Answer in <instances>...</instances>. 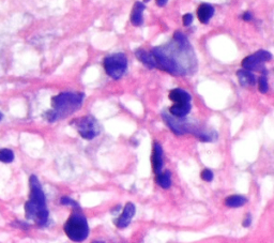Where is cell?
Returning <instances> with one entry per match:
<instances>
[{"instance_id":"13","label":"cell","mask_w":274,"mask_h":243,"mask_svg":"<svg viewBox=\"0 0 274 243\" xmlns=\"http://www.w3.org/2000/svg\"><path fill=\"white\" fill-rule=\"evenodd\" d=\"M214 15V8L209 3H202L197 9V17L202 24H208Z\"/></svg>"},{"instance_id":"21","label":"cell","mask_w":274,"mask_h":243,"mask_svg":"<svg viewBox=\"0 0 274 243\" xmlns=\"http://www.w3.org/2000/svg\"><path fill=\"white\" fill-rule=\"evenodd\" d=\"M182 22H183V25L188 27V26H189L193 23V15L191 13L184 14L183 17H182Z\"/></svg>"},{"instance_id":"25","label":"cell","mask_w":274,"mask_h":243,"mask_svg":"<svg viewBox=\"0 0 274 243\" xmlns=\"http://www.w3.org/2000/svg\"><path fill=\"white\" fill-rule=\"evenodd\" d=\"M2 118H3V115H2V113H0V121H1Z\"/></svg>"},{"instance_id":"17","label":"cell","mask_w":274,"mask_h":243,"mask_svg":"<svg viewBox=\"0 0 274 243\" xmlns=\"http://www.w3.org/2000/svg\"><path fill=\"white\" fill-rule=\"evenodd\" d=\"M14 160V153L12 150L7 149H0V162L2 163H11Z\"/></svg>"},{"instance_id":"8","label":"cell","mask_w":274,"mask_h":243,"mask_svg":"<svg viewBox=\"0 0 274 243\" xmlns=\"http://www.w3.org/2000/svg\"><path fill=\"white\" fill-rule=\"evenodd\" d=\"M272 59V54L270 52L260 50L256 52L255 54L245 57L242 61V67L245 70L249 71H261L265 72L266 69L263 67V63L270 61Z\"/></svg>"},{"instance_id":"22","label":"cell","mask_w":274,"mask_h":243,"mask_svg":"<svg viewBox=\"0 0 274 243\" xmlns=\"http://www.w3.org/2000/svg\"><path fill=\"white\" fill-rule=\"evenodd\" d=\"M251 223H252V216L250 214H247L246 218L243 221V226L244 227H249L251 225Z\"/></svg>"},{"instance_id":"4","label":"cell","mask_w":274,"mask_h":243,"mask_svg":"<svg viewBox=\"0 0 274 243\" xmlns=\"http://www.w3.org/2000/svg\"><path fill=\"white\" fill-rule=\"evenodd\" d=\"M82 209H76L66 222L63 229L68 239L73 242H82L89 236V226L86 216L81 212Z\"/></svg>"},{"instance_id":"20","label":"cell","mask_w":274,"mask_h":243,"mask_svg":"<svg viewBox=\"0 0 274 243\" xmlns=\"http://www.w3.org/2000/svg\"><path fill=\"white\" fill-rule=\"evenodd\" d=\"M200 177H202L204 181L211 182L213 180V173H212V171H210V170H208V168H206V170H204L202 172V174H200Z\"/></svg>"},{"instance_id":"12","label":"cell","mask_w":274,"mask_h":243,"mask_svg":"<svg viewBox=\"0 0 274 243\" xmlns=\"http://www.w3.org/2000/svg\"><path fill=\"white\" fill-rule=\"evenodd\" d=\"M145 9L146 7L143 2L137 1L134 3L133 10H132L131 13V23L136 26V27H139V26H141L144 23L143 13L145 11Z\"/></svg>"},{"instance_id":"5","label":"cell","mask_w":274,"mask_h":243,"mask_svg":"<svg viewBox=\"0 0 274 243\" xmlns=\"http://www.w3.org/2000/svg\"><path fill=\"white\" fill-rule=\"evenodd\" d=\"M173 105L170 108V113L176 118H182L191 112L192 108V96L187 90L181 88H176L168 94Z\"/></svg>"},{"instance_id":"3","label":"cell","mask_w":274,"mask_h":243,"mask_svg":"<svg viewBox=\"0 0 274 243\" xmlns=\"http://www.w3.org/2000/svg\"><path fill=\"white\" fill-rule=\"evenodd\" d=\"M85 94L82 92H61L57 94L51 99L52 109L46 113V119L50 122H55L67 118L82 106Z\"/></svg>"},{"instance_id":"24","label":"cell","mask_w":274,"mask_h":243,"mask_svg":"<svg viewBox=\"0 0 274 243\" xmlns=\"http://www.w3.org/2000/svg\"><path fill=\"white\" fill-rule=\"evenodd\" d=\"M168 0H156V4L159 7H164L165 4L167 3Z\"/></svg>"},{"instance_id":"6","label":"cell","mask_w":274,"mask_h":243,"mask_svg":"<svg viewBox=\"0 0 274 243\" xmlns=\"http://www.w3.org/2000/svg\"><path fill=\"white\" fill-rule=\"evenodd\" d=\"M103 67L109 77H112L113 79H119L123 76L126 71L128 59L122 52H116V54L105 57Z\"/></svg>"},{"instance_id":"18","label":"cell","mask_w":274,"mask_h":243,"mask_svg":"<svg viewBox=\"0 0 274 243\" xmlns=\"http://www.w3.org/2000/svg\"><path fill=\"white\" fill-rule=\"evenodd\" d=\"M258 89L261 93H267L269 90L268 85V78H267V71L262 72V75L258 79Z\"/></svg>"},{"instance_id":"19","label":"cell","mask_w":274,"mask_h":243,"mask_svg":"<svg viewBox=\"0 0 274 243\" xmlns=\"http://www.w3.org/2000/svg\"><path fill=\"white\" fill-rule=\"evenodd\" d=\"M60 203H61V205H63V206H71V207H73L75 210H76V209H81V206L78 205V203H76L75 200H73V199L70 198V197H62V198L60 199Z\"/></svg>"},{"instance_id":"16","label":"cell","mask_w":274,"mask_h":243,"mask_svg":"<svg viewBox=\"0 0 274 243\" xmlns=\"http://www.w3.org/2000/svg\"><path fill=\"white\" fill-rule=\"evenodd\" d=\"M155 180L162 189H170L171 186V174L170 171H166L164 173L161 172L156 175Z\"/></svg>"},{"instance_id":"11","label":"cell","mask_w":274,"mask_h":243,"mask_svg":"<svg viewBox=\"0 0 274 243\" xmlns=\"http://www.w3.org/2000/svg\"><path fill=\"white\" fill-rule=\"evenodd\" d=\"M135 56L137 59H138L143 65H145L146 67H148L149 69H155L157 68L156 61L154 56L152 55L151 52L145 51L143 49H138L135 51Z\"/></svg>"},{"instance_id":"23","label":"cell","mask_w":274,"mask_h":243,"mask_svg":"<svg viewBox=\"0 0 274 243\" xmlns=\"http://www.w3.org/2000/svg\"><path fill=\"white\" fill-rule=\"evenodd\" d=\"M252 13L251 12H245L243 15H242V18H243L244 20H246V22H249V20L252 19Z\"/></svg>"},{"instance_id":"9","label":"cell","mask_w":274,"mask_h":243,"mask_svg":"<svg viewBox=\"0 0 274 243\" xmlns=\"http://www.w3.org/2000/svg\"><path fill=\"white\" fill-rule=\"evenodd\" d=\"M134 214H135L134 204L128 203L125 205V207L123 208V212L122 214H121L120 218L115 221L116 226H117L118 228H125V227H128L129 224L131 223L132 219H133Z\"/></svg>"},{"instance_id":"14","label":"cell","mask_w":274,"mask_h":243,"mask_svg":"<svg viewBox=\"0 0 274 243\" xmlns=\"http://www.w3.org/2000/svg\"><path fill=\"white\" fill-rule=\"evenodd\" d=\"M237 76H238L239 83L241 86H243V87L255 86L256 77L251 71L245 70V69H243V70H239L238 72H237Z\"/></svg>"},{"instance_id":"1","label":"cell","mask_w":274,"mask_h":243,"mask_svg":"<svg viewBox=\"0 0 274 243\" xmlns=\"http://www.w3.org/2000/svg\"><path fill=\"white\" fill-rule=\"evenodd\" d=\"M157 68L175 76L192 74L197 68V59L188 38L180 31H176L172 41L164 46L152 50Z\"/></svg>"},{"instance_id":"10","label":"cell","mask_w":274,"mask_h":243,"mask_svg":"<svg viewBox=\"0 0 274 243\" xmlns=\"http://www.w3.org/2000/svg\"><path fill=\"white\" fill-rule=\"evenodd\" d=\"M152 170L155 175L160 174L162 172L163 167V149L160 144L154 142V151H152Z\"/></svg>"},{"instance_id":"15","label":"cell","mask_w":274,"mask_h":243,"mask_svg":"<svg viewBox=\"0 0 274 243\" xmlns=\"http://www.w3.org/2000/svg\"><path fill=\"white\" fill-rule=\"evenodd\" d=\"M247 203V198L242 195H231L225 199V205L229 208H239Z\"/></svg>"},{"instance_id":"2","label":"cell","mask_w":274,"mask_h":243,"mask_svg":"<svg viewBox=\"0 0 274 243\" xmlns=\"http://www.w3.org/2000/svg\"><path fill=\"white\" fill-rule=\"evenodd\" d=\"M29 186V200L25 205L26 219L35 222L40 226H45L49 222V210L46 208V198L41 183L34 175L30 177Z\"/></svg>"},{"instance_id":"7","label":"cell","mask_w":274,"mask_h":243,"mask_svg":"<svg viewBox=\"0 0 274 243\" xmlns=\"http://www.w3.org/2000/svg\"><path fill=\"white\" fill-rule=\"evenodd\" d=\"M71 124L74 125L78 134L87 140L96 139L97 136H99L100 132H101L99 122L91 116H84V117L73 120Z\"/></svg>"},{"instance_id":"26","label":"cell","mask_w":274,"mask_h":243,"mask_svg":"<svg viewBox=\"0 0 274 243\" xmlns=\"http://www.w3.org/2000/svg\"><path fill=\"white\" fill-rule=\"evenodd\" d=\"M144 1H145V2H149V1H150V0H144Z\"/></svg>"}]
</instances>
